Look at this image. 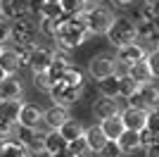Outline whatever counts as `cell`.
Masks as SVG:
<instances>
[{
  "mask_svg": "<svg viewBox=\"0 0 159 157\" xmlns=\"http://www.w3.org/2000/svg\"><path fill=\"white\" fill-rule=\"evenodd\" d=\"M17 133V140L26 145L29 155H38V152H45L43 150V133H38V129H29V126H17L14 129Z\"/></svg>",
  "mask_w": 159,
  "mask_h": 157,
  "instance_id": "5b68a950",
  "label": "cell"
},
{
  "mask_svg": "<svg viewBox=\"0 0 159 157\" xmlns=\"http://www.w3.org/2000/svg\"><path fill=\"white\" fill-rule=\"evenodd\" d=\"M57 21H60V19H50V17H40V24H38L40 33H43V36H48V38H52V36H55V29H57Z\"/></svg>",
  "mask_w": 159,
  "mask_h": 157,
  "instance_id": "4dcf8cb0",
  "label": "cell"
},
{
  "mask_svg": "<svg viewBox=\"0 0 159 157\" xmlns=\"http://www.w3.org/2000/svg\"><path fill=\"white\" fill-rule=\"evenodd\" d=\"M100 131L105 133L107 140H116L119 133L124 131V121H121L119 114H112V117H107V119H100Z\"/></svg>",
  "mask_w": 159,
  "mask_h": 157,
  "instance_id": "7402d4cb",
  "label": "cell"
},
{
  "mask_svg": "<svg viewBox=\"0 0 159 157\" xmlns=\"http://www.w3.org/2000/svg\"><path fill=\"white\" fill-rule=\"evenodd\" d=\"M10 40H12V24H10L7 19H2V17H0V48L7 45Z\"/></svg>",
  "mask_w": 159,
  "mask_h": 157,
  "instance_id": "1f68e13d",
  "label": "cell"
},
{
  "mask_svg": "<svg viewBox=\"0 0 159 157\" xmlns=\"http://www.w3.org/2000/svg\"><path fill=\"white\" fill-rule=\"evenodd\" d=\"M114 72H116V59L109 57V55H95L88 64V74L93 78H105Z\"/></svg>",
  "mask_w": 159,
  "mask_h": 157,
  "instance_id": "8992f818",
  "label": "cell"
},
{
  "mask_svg": "<svg viewBox=\"0 0 159 157\" xmlns=\"http://www.w3.org/2000/svg\"><path fill=\"white\" fill-rule=\"evenodd\" d=\"M0 50H2V48H0Z\"/></svg>",
  "mask_w": 159,
  "mask_h": 157,
  "instance_id": "bcb514c9",
  "label": "cell"
},
{
  "mask_svg": "<svg viewBox=\"0 0 159 157\" xmlns=\"http://www.w3.org/2000/svg\"><path fill=\"white\" fill-rule=\"evenodd\" d=\"M60 7H62V12H64V14L74 17V14L83 12V10L88 7V0H60Z\"/></svg>",
  "mask_w": 159,
  "mask_h": 157,
  "instance_id": "83f0119b",
  "label": "cell"
},
{
  "mask_svg": "<svg viewBox=\"0 0 159 157\" xmlns=\"http://www.w3.org/2000/svg\"><path fill=\"white\" fill-rule=\"evenodd\" d=\"M48 93H50V98L55 100L57 105H64V107H69V105L79 102L81 95H83V88H76V86H69L64 83V81H55L50 88H48Z\"/></svg>",
  "mask_w": 159,
  "mask_h": 157,
  "instance_id": "277c9868",
  "label": "cell"
},
{
  "mask_svg": "<svg viewBox=\"0 0 159 157\" xmlns=\"http://www.w3.org/2000/svg\"><path fill=\"white\" fill-rule=\"evenodd\" d=\"M40 5H43V0H29V2H26V10H29V12H36V14H38Z\"/></svg>",
  "mask_w": 159,
  "mask_h": 157,
  "instance_id": "f35d334b",
  "label": "cell"
},
{
  "mask_svg": "<svg viewBox=\"0 0 159 157\" xmlns=\"http://www.w3.org/2000/svg\"><path fill=\"white\" fill-rule=\"evenodd\" d=\"M121 121H124V129L131 131H143L145 129V119H147V110H138V107H128V110L119 112Z\"/></svg>",
  "mask_w": 159,
  "mask_h": 157,
  "instance_id": "ba28073f",
  "label": "cell"
},
{
  "mask_svg": "<svg viewBox=\"0 0 159 157\" xmlns=\"http://www.w3.org/2000/svg\"><path fill=\"white\" fill-rule=\"evenodd\" d=\"M145 155H147V157H159V148H157V143L147 145V148H145Z\"/></svg>",
  "mask_w": 159,
  "mask_h": 157,
  "instance_id": "ab89813d",
  "label": "cell"
},
{
  "mask_svg": "<svg viewBox=\"0 0 159 157\" xmlns=\"http://www.w3.org/2000/svg\"><path fill=\"white\" fill-rule=\"evenodd\" d=\"M138 136H140V148H147V145H152V143L159 140V133L157 131H150V129L138 131Z\"/></svg>",
  "mask_w": 159,
  "mask_h": 157,
  "instance_id": "836d02e7",
  "label": "cell"
},
{
  "mask_svg": "<svg viewBox=\"0 0 159 157\" xmlns=\"http://www.w3.org/2000/svg\"><path fill=\"white\" fill-rule=\"evenodd\" d=\"M14 129H17V124H14V121H10V119H2V117H0V138H10V136H14Z\"/></svg>",
  "mask_w": 159,
  "mask_h": 157,
  "instance_id": "d590c367",
  "label": "cell"
},
{
  "mask_svg": "<svg viewBox=\"0 0 159 157\" xmlns=\"http://www.w3.org/2000/svg\"><path fill=\"white\" fill-rule=\"evenodd\" d=\"M143 57H145V48L138 45V43L133 40V43H126V45H121L114 59H119L124 67H128V64H133V62H138V59H143Z\"/></svg>",
  "mask_w": 159,
  "mask_h": 157,
  "instance_id": "30bf717a",
  "label": "cell"
},
{
  "mask_svg": "<svg viewBox=\"0 0 159 157\" xmlns=\"http://www.w3.org/2000/svg\"><path fill=\"white\" fill-rule=\"evenodd\" d=\"M138 86H140V83H135V81H133V78L124 72V74L119 76V95H121V98H128L131 93H135V88H138Z\"/></svg>",
  "mask_w": 159,
  "mask_h": 157,
  "instance_id": "f546056e",
  "label": "cell"
},
{
  "mask_svg": "<svg viewBox=\"0 0 159 157\" xmlns=\"http://www.w3.org/2000/svg\"><path fill=\"white\" fill-rule=\"evenodd\" d=\"M83 143H86L88 152H102L107 138L100 131V126H88V129H83Z\"/></svg>",
  "mask_w": 159,
  "mask_h": 157,
  "instance_id": "5bb4252c",
  "label": "cell"
},
{
  "mask_svg": "<svg viewBox=\"0 0 159 157\" xmlns=\"http://www.w3.org/2000/svg\"><path fill=\"white\" fill-rule=\"evenodd\" d=\"M112 2H114L116 7H128V5L133 2V0H112Z\"/></svg>",
  "mask_w": 159,
  "mask_h": 157,
  "instance_id": "60d3db41",
  "label": "cell"
},
{
  "mask_svg": "<svg viewBox=\"0 0 159 157\" xmlns=\"http://www.w3.org/2000/svg\"><path fill=\"white\" fill-rule=\"evenodd\" d=\"M126 74L135 81V83H150V81H154V76H152V72H150V67H147L145 57L138 59V62H133V64H128Z\"/></svg>",
  "mask_w": 159,
  "mask_h": 157,
  "instance_id": "d6986e66",
  "label": "cell"
},
{
  "mask_svg": "<svg viewBox=\"0 0 159 157\" xmlns=\"http://www.w3.org/2000/svg\"><path fill=\"white\" fill-rule=\"evenodd\" d=\"M5 76H7V74H5V72H2V69H0V81H2V78H5Z\"/></svg>",
  "mask_w": 159,
  "mask_h": 157,
  "instance_id": "7bdbcfd3",
  "label": "cell"
},
{
  "mask_svg": "<svg viewBox=\"0 0 159 157\" xmlns=\"http://www.w3.org/2000/svg\"><path fill=\"white\" fill-rule=\"evenodd\" d=\"M114 143H116V148L121 150V155H124V152H133V150H138V148H140V136H138V131L124 129Z\"/></svg>",
  "mask_w": 159,
  "mask_h": 157,
  "instance_id": "44dd1931",
  "label": "cell"
},
{
  "mask_svg": "<svg viewBox=\"0 0 159 157\" xmlns=\"http://www.w3.org/2000/svg\"><path fill=\"white\" fill-rule=\"evenodd\" d=\"M33 86H36V88H40V91H48V88H50V78H48L45 69L33 72Z\"/></svg>",
  "mask_w": 159,
  "mask_h": 157,
  "instance_id": "e575fe53",
  "label": "cell"
},
{
  "mask_svg": "<svg viewBox=\"0 0 159 157\" xmlns=\"http://www.w3.org/2000/svg\"><path fill=\"white\" fill-rule=\"evenodd\" d=\"M147 2H150V5H157V2H159V0H147Z\"/></svg>",
  "mask_w": 159,
  "mask_h": 157,
  "instance_id": "ee69618b",
  "label": "cell"
},
{
  "mask_svg": "<svg viewBox=\"0 0 159 157\" xmlns=\"http://www.w3.org/2000/svg\"><path fill=\"white\" fill-rule=\"evenodd\" d=\"M74 17L88 29V33H98V36H105L109 24L114 21V14L109 12V10H105V7H93V10L86 7L83 12L74 14Z\"/></svg>",
  "mask_w": 159,
  "mask_h": 157,
  "instance_id": "7a4b0ae2",
  "label": "cell"
},
{
  "mask_svg": "<svg viewBox=\"0 0 159 157\" xmlns=\"http://www.w3.org/2000/svg\"><path fill=\"white\" fill-rule=\"evenodd\" d=\"M12 38L14 40H26V38H33L36 36V24H33L31 19H26L24 14L21 17H17V19H12Z\"/></svg>",
  "mask_w": 159,
  "mask_h": 157,
  "instance_id": "ac0fdd59",
  "label": "cell"
},
{
  "mask_svg": "<svg viewBox=\"0 0 159 157\" xmlns=\"http://www.w3.org/2000/svg\"><path fill=\"white\" fill-rule=\"evenodd\" d=\"M66 119H69V110H66L64 105H57V102H55L52 107H48V110L43 112V119H40V121H45L50 129H60Z\"/></svg>",
  "mask_w": 159,
  "mask_h": 157,
  "instance_id": "4fadbf2b",
  "label": "cell"
},
{
  "mask_svg": "<svg viewBox=\"0 0 159 157\" xmlns=\"http://www.w3.org/2000/svg\"><path fill=\"white\" fill-rule=\"evenodd\" d=\"M55 50L52 48H48V45H33L31 55H29V64L33 72H38V69H45L48 64H50V59H52Z\"/></svg>",
  "mask_w": 159,
  "mask_h": 157,
  "instance_id": "9c48e42d",
  "label": "cell"
},
{
  "mask_svg": "<svg viewBox=\"0 0 159 157\" xmlns=\"http://www.w3.org/2000/svg\"><path fill=\"white\" fill-rule=\"evenodd\" d=\"M143 17H145V21H157V5H150V2H145Z\"/></svg>",
  "mask_w": 159,
  "mask_h": 157,
  "instance_id": "74e56055",
  "label": "cell"
},
{
  "mask_svg": "<svg viewBox=\"0 0 159 157\" xmlns=\"http://www.w3.org/2000/svg\"><path fill=\"white\" fill-rule=\"evenodd\" d=\"M98 86H100V93L102 95H109V98H116L119 95V74L114 72L105 78H98Z\"/></svg>",
  "mask_w": 159,
  "mask_h": 157,
  "instance_id": "cb8c5ba5",
  "label": "cell"
},
{
  "mask_svg": "<svg viewBox=\"0 0 159 157\" xmlns=\"http://www.w3.org/2000/svg\"><path fill=\"white\" fill-rule=\"evenodd\" d=\"M21 98V81L17 78V74H7L0 81V100H12Z\"/></svg>",
  "mask_w": 159,
  "mask_h": 157,
  "instance_id": "e0dca14e",
  "label": "cell"
},
{
  "mask_svg": "<svg viewBox=\"0 0 159 157\" xmlns=\"http://www.w3.org/2000/svg\"><path fill=\"white\" fill-rule=\"evenodd\" d=\"M93 114L98 119H107L112 114H119V105H116V98H109V95H102L100 100H95L93 105Z\"/></svg>",
  "mask_w": 159,
  "mask_h": 157,
  "instance_id": "ffe728a7",
  "label": "cell"
},
{
  "mask_svg": "<svg viewBox=\"0 0 159 157\" xmlns=\"http://www.w3.org/2000/svg\"><path fill=\"white\" fill-rule=\"evenodd\" d=\"M64 148H66V140L57 129H50L48 133H43V150H45V155L55 157V155H60Z\"/></svg>",
  "mask_w": 159,
  "mask_h": 157,
  "instance_id": "8fae6325",
  "label": "cell"
},
{
  "mask_svg": "<svg viewBox=\"0 0 159 157\" xmlns=\"http://www.w3.org/2000/svg\"><path fill=\"white\" fill-rule=\"evenodd\" d=\"M55 157H79V155H74V152L69 150V148H64V150H62L60 155H55Z\"/></svg>",
  "mask_w": 159,
  "mask_h": 157,
  "instance_id": "b9f144b4",
  "label": "cell"
},
{
  "mask_svg": "<svg viewBox=\"0 0 159 157\" xmlns=\"http://www.w3.org/2000/svg\"><path fill=\"white\" fill-rule=\"evenodd\" d=\"M69 64H71V62L66 59V55H62V52H55L52 59H50V64L45 67V74H48V78H50V86H52L55 81H60L62 74H64V69H66Z\"/></svg>",
  "mask_w": 159,
  "mask_h": 157,
  "instance_id": "2e32d148",
  "label": "cell"
},
{
  "mask_svg": "<svg viewBox=\"0 0 159 157\" xmlns=\"http://www.w3.org/2000/svg\"><path fill=\"white\" fill-rule=\"evenodd\" d=\"M88 2H90V0H88Z\"/></svg>",
  "mask_w": 159,
  "mask_h": 157,
  "instance_id": "7dc6e473",
  "label": "cell"
},
{
  "mask_svg": "<svg viewBox=\"0 0 159 157\" xmlns=\"http://www.w3.org/2000/svg\"><path fill=\"white\" fill-rule=\"evenodd\" d=\"M88 36H90V33H88V29L81 24L76 17H69V19H64V17H62V19L57 21V29H55V36H52V38L60 43V48L69 50V48L83 45Z\"/></svg>",
  "mask_w": 159,
  "mask_h": 157,
  "instance_id": "6da1fadb",
  "label": "cell"
},
{
  "mask_svg": "<svg viewBox=\"0 0 159 157\" xmlns=\"http://www.w3.org/2000/svg\"><path fill=\"white\" fill-rule=\"evenodd\" d=\"M57 131H60L62 136H64L66 143H69V140H74V138H81V136H83V126H81L79 121H74L71 117L66 119V121H64V124H62Z\"/></svg>",
  "mask_w": 159,
  "mask_h": 157,
  "instance_id": "484cf974",
  "label": "cell"
},
{
  "mask_svg": "<svg viewBox=\"0 0 159 157\" xmlns=\"http://www.w3.org/2000/svg\"><path fill=\"white\" fill-rule=\"evenodd\" d=\"M45 2H60V0H45Z\"/></svg>",
  "mask_w": 159,
  "mask_h": 157,
  "instance_id": "f6af8a7d",
  "label": "cell"
},
{
  "mask_svg": "<svg viewBox=\"0 0 159 157\" xmlns=\"http://www.w3.org/2000/svg\"><path fill=\"white\" fill-rule=\"evenodd\" d=\"M0 157H29L26 145L17 138H0Z\"/></svg>",
  "mask_w": 159,
  "mask_h": 157,
  "instance_id": "9a60e30c",
  "label": "cell"
},
{
  "mask_svg": "<svg viewBox=\"0 0 159 157\" xmlns=\"http://www.w3.org/2000/svg\"><path fill=\"white\" fill-rule=\"evenodd\" d=\"M105 36L112 40V45L121 48V45H126V43L138 40V24H135L133 19H128V17L114 19L112 24H109V29H107Z\"/></svg>",
  "mask_w": 159,
  "mask_h": 157,
  "instance_id": "3957f363",
  "label": "cell"
},
{
  "mask_svg": "<svg viewBox=\"0 0 159 157\" xmlns=\"http://www.w3.org/2000/svg\"><path fill=\"white\" fill-rule=\"evenodd\" d=\"M40 119H43V112L31 102H21L19 114H17V124L19 126H29V129H38Z\"/></svg>",
  "mask_w": 159,
  "mask_h": 157,
  "instance_id": "52a82bcc",
  "label": "cell"
},
{
  "mask_svg": "<svg viewBox=\"0 0 159 157\" xmlns=\"http://www.w3.org/2000/svg\"><path fill=\"white\" fill-rule=\"evenodd\" d=\"M38 17H50V19H62V17H64V12H62L60 2H45V0H43V5H40V10H38Z\"/></svg>",
  "mask_w": 159,
  "mask_h": 157,
  "instance_id": "f1b7e54d",
  "label": "cell"
},
{
  "mask_svg": "<svg viewBox=\"0 0 159 157\" xmlns=\"http://www.w3.org/2000/svg\"><path fill=\"white\" fill-rule=\"evenodd\" d=\"M19 57H17V52H14V48H5L2 45V50H0V69L5 74H17L19 72Z\"/></svg>",
  "mask_w": 159,
  "mask_h": 157,
  "instance_id": "603a6c76",
  "label": "cell"
},
{
  "mask_svg": "<svg viewBox=\"0 0 159 157\" xmlns=\"http://www.w3.org/2000/svg\"><path fill=\"white\" fill-rule=\"evenodd\" d=\"M62 81H64V83H69V86H76V88H83V86H86L83 72H81L79 67H74V64H69V67L64 69V74H62Z\"/></svg>",
  "mask_w": 159,
  "mask_h": 157,
  "instance_id": "4316f807",
  "label": "cell"
},
{
  "mask_svg": "<svg viewBox=\"0 0 159 157\" xmlns=\"http://www.w3.org/2000/svg\"><path fill=\"white\" fill-rule=\"evenodd\" d=\"M145 62H147V67H150L152 76L157 78L159 76V52H157V48H154L152 52H145Z\"/></svg>",
  "mask_w": 159,
  "mask_h": 157,
  "instance_id": "d6a6232c",
  "label": "cell"
},
{
  "mask_svg": "<svg viewBox=\"0 0 159 157\" xmlns=\"http://www.w3.org/2000/svg\"><path fill=\"white\" fill-rule=\"evenodd\" d=\"M102 155H105V157H119L121 150L116 148V143H114V140H107L105 148H102Z\"/></svg>",
  "mask_w": 159,
  "mask_h": 157,
  "instance_id": "8d00e7d4",
  "label": "cell"
},
{
  "mask_svg": "<svg viewBox=\"0 0 159 157\" xmlns=\"http://www.w3.org/2000/svg\"><path fill=\"white\" fill-rule=\"evenodd\" d=\"M26 2L29 0H0V17L7 21L17 19L21 14H26Z\"/></svg>",
  "mask_w": 159,
  "mask_h": 157,
  "instance_id": "7c38bea8",
  "label": "cell"
},
{
  "mask_svg": "<svg viewBox=\"0 0 159 157\" xmlns=\"http://www.w3.org/2000/svg\"><path fill=\"white\" fill-rule=\"evenodd\" d=\"M19 107H21V98H12V100H0V117L2 119H10L17 124V114H19Z\"/></svg>",
  "mask_w": 159,
  "mask_h": 157,
  "instance_id": "d4e9b609",
  "label": "cell"
}]
</instances>
